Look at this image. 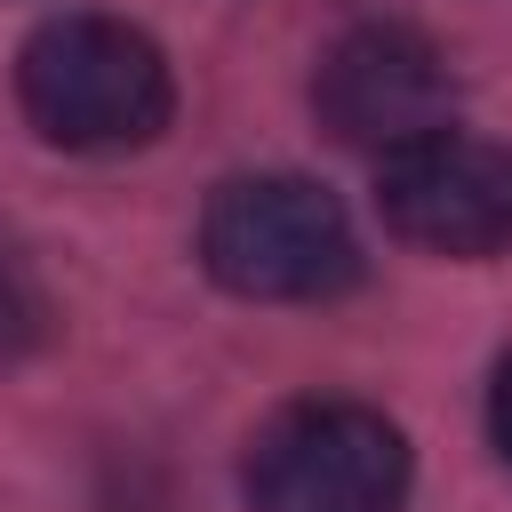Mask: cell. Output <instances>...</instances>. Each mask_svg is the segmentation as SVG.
Returning <instances> with one entry per match:
<instances>
[{
    "mask_svg": "<svg viewBox=\"0 0 512 512\" xmlns=\"http://www.w3.org/2000/svg\"><path fill=\"white\" fill-rule=\"evenodd\" d=\"M256 512H400L408 440L368 400H288L240 456Z\"/></svg>",
    "mask_w": 512,
    "mask_h": 512,
    "instance_id": "obj_3",
    "label": "cell"
},
{
    "mask_svg": "<svg viewBox=\"0 0 512 512\" xmlns=\"http://www.w3.org/2000/svg\"><path fill=\"white\" fill-rule=\"evenodd\" d=\"M16 104L64 152H128L168 128L176 80L152 32L120 16H48L16 48Z\"/></svg>",
    "mask_w": 512,
    "mask_h": 512,
    "instance_id": "obj_1",
    "label": "cell"
},
{
    "mask_svg": "<svg viewBox=\"0 0 512 512\" xmlns=\"http://www.w3.org/2000/svg\"><path fill=\"white\" fill-rule=\"evenodd\" d=\"M200 264L256 304H320L360 280V240L312 176H232L200 216Z\"/></svg>",
    "mask_w": 512,
    "mask_h": 512,
    "instance_id": "obj_2",
    "label": "cell"
},
{
    "mask_svg": "<svg viewBox=\"0 0 512 512\" xmlns=\"http://www.w3.org/2000/svg\"><path fill=\"white\" fill-rule=\"evenodd\" d=\"M448 104H456V80H448V56L416 32V24H352L320 72H312V112L336 144H360V152H400L432 128H448Z\"/></svg>",
    "mask_w": 512,
    "mask_h": 512,
    "instance_id": "obj_5",
    "label": "cell"
},
{
    "mask_svg": "<svg viewBox=\"0 0 512 512\" xmlns=\"http://www.w3.org/2000/svg\"><path fill=\"white\" fill-rule=\"evenodd\" d=\"M488 440H496V456L512 464V360H504L496 384H488Z\"/></svg>",
    "mask_w": 512,
    "mask_h": 512,
    "instance_id": "obj_7",
    "label": "cell"
},
{
    "mask_svg": "<svg viewBox=\"0 0 512 512\" xmlns=\"http://www.w3.org/2000/svg\"><path fill=\"white\" fill-rule=\"evenodd\" d=\"M376 208L408 248L432 256H504L512 248V144L432 128L376 168Z\"/></svg>",
    "mask_w": 512,
    "mask_h": 512,
    "instance_id": "obj_4",
    "label": "cell"
},
{
    "mask_svg": "<svg viewBox=\"0 0 512 512\" xmlns=\"http://www.w3.org/2000/svg\"><path fill=\"white\" fill-rule=\"evenodd\" d=\"M48 288H40V272H32V256L16 248V240H0V360H24L40 336H48Z\"/></svg>",
    "mask_w": 512,
    "mask_h": 512,
    "instance_id": "obj_6",
    "label": "cell"
}]
</instances>
